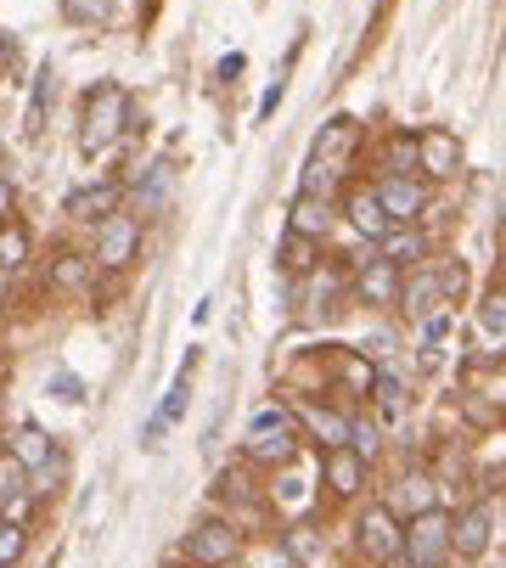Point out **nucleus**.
Listing matches in <instances>:
<instances>
[{
  "mask_svg": "<svg viewBox=\"0 0 506 568\" xmlns=\"http://www.w3.org/2000/svg\"><path fill=\"white\" fill-rule=\"evenodd\" d=\"M439 298H445V287H439V276H428V271L405 287V310H411V315H434Z\"/></svg>",
  "mask_w": 506,
  "mask_h": 568,
  "instance_id": "aec40b11",
  "label": "nucleus"
},
{
  "mask_svg": "<svg viewBox=\"0 0 506 568\" xmlns=\"http://www.w3.org/2000/svg\"><path fill=\"white\" fill-rule=\"evenodd\" d=\"M135 248H141V225L130 214L113 209L108 220H97V265L102 271H124L135 260Z\"/></svg>",
  "mask_w": 506,
  "mask_h": 568,
  "instance_id": "20e7f679",
  "label": "nucleus"
},
{
  "mask_svg": "<svg viewBox=\"0 0 506 568\" xmlns=\"http://www.w3.org/2000/svg\"><path fill=\"white\" fill-rule=\"evenodd\" d=\"M315 236H298V231H287V248H282V265L287 271H310V260H315V248H310Z\"/></svg>",
  "mask_w": 506,
  "mask_h": 568,
  "instance_id": "393cba45",
  "label": "nucleus"
},
{
  "mask_svg": "<svg viewBox=\"0 0 506 568\" xmlns=\"http://www.w3.org/2000/svg\"><path fill=\"white\" fill-rule=\"evenodd\" d=\"M422 507H434V490H428V478H405L388 513H422Z\"/></svg>",
  "mask_w": 506,
  "mask_h": 568,
  "instance_id": "412c9836",
  "label": "nucleus"
},
{
  "mask_svg": "<svg viewBox=\"0 0 506 568\" xmlns=\"http://www.w3.org/2000/svg\"><path fill=\"white\" fill-rule=\"evenodd\" d=\"M361 478H366V456L350 450V445H332V456H326V484H332V496H355Z\"/></svg>",
  "mask_w": 506,
  "mask_h": 568,
  "instance_id": "9d476101",
  "label": "nucleus"
},
{
  "mask_svg": "<svg viewBox=\"0 0 506 568\" xmlns=\"http://www.w3.org/2000/svg\"><path fill=\"white\" fill-rule=\"evenodd\" d=\"M287 546H293V557H315V540H310V535H304V529H298V535H293V540H287Z\"/></svg>",
  "mask_w": 506,
  "mask_h": 568,
  "instance_id": "72a5a7b5",
  "label": "nucleus"
},
{
  "mask_svg": "<svg viewBox=\"0 0 506 568\" xmlns=\"http://www.w3.org/2000/svg\"><path fill=\"white\" fill-rule=\"evenodd\" d=\"M350 445H355L361 456H372V450H377V428H350Z\"/></svg>",
  "mask_w": 506,
  "mask_h": 568,
  "instance_id": "473e14b6",
  "label": "nucleus"
},
{
  "mask_svg": "<svg viewBox=\"0 0 506 568\" xmlns=\"http://www.w3.org/2000/svg\"><path fill=\"white\" fill-rule=\"evenodd\" d=\"M12 456H18V462L34 473V467H45V462H51V439H45L34 423H29V428H18V439H12Z\"/></svg>",
  "mask_w": 506,
  "mask_h": 568,
  "instance_id": "6ab92c4d",
  "label": "nucleus"
},
{
  "mask_svg": "<svg viewBox=\"0 0 506 568\" xmlns=\"http://www.w3.org/2000/svg\"><path fill=\"white\" fill-rule=\"evenodd\" d=\"M377 203H383L388 225H411V220H422V209H428V192H422L411 175H388L377 186Z\"/></svg>",
  "mask_w": 506,
  "mask_h": 568,
  "instance_id": "0eeeda50",
  "label": "nucleus"
},
{
  "mask_svg": "<svg viewBox=\"0 0 506 568\" xmlns=\"http://www.w3.org/2000/svg\"><path fill=\"white\" fill-rule=\"evenodd\" d=\"M399 557L439 568V562L451 557V518H445L439 507H422V513H411V524L399 529Z\"/></svg>",
  "mask_w": 506,
  "mask_h": 568,
  "instance_id": "f03ea898",
  "label": "nucleus"
},
{
  "mask_svg": "<svg viewBox=\"0 0 506 568\" xmlns=\"http://www.w3.org/2000/svg\"><path fill=\"white\" fill-rule=\"evenodd\" d=\"M355 141H361V124H355V119H332V124L315 135V158H344Z\"/></svg>",
  "mask_w": 506,
  "mask_h": 568,
  "instance_id": "2eb2a0df",
  "label": "nucleus"
},
{
  "mask_svg": "<svg viewBox=\"0 0 506 568\" xmlns=\"http://www.w3.org/2000/svg\"><path fill=\"white\" fill-rule=\"evenodd\" d=\"M0 57H7V40H0Z\"/></svg>",
  "mask_w": 506,
  "mask_h": 568,
  "instance_id": "c9c22d12",
  "label": "nucleus"
},
{
  "mask_svg": "<svg viewBox=\"0 0 506 568\" xmlns=\"http://www.w3.org/2000/svg\"><path fill=\"white\" fill-rule=\"evenodd\" d=\"M51 287H68V293L84 287V260H79V254H62V260L51 265Z\"/></svg>",
  "mask_w": 506,
  "mask_h": 568,
  "instance_id": "b1692460",
  "label": "nucleus"
},
{
  "mask_svg": "<svg viewBox=\"0 0 506 568\" xmlns=\"http://www.w3.org/2000/svg\"><path fill=\"white\" fill-rule=\"evenodd\" d=\"M377 242H383V260H388V265L422 260V236H377Z\"/></svg>",
  "mask_w": 506,
  "mask_h": 568,
  "instance_id": "5701e85b",
  "label": "nucleus"
},
{
  "mask_svg": "<svg viewBox=\"0 0 506 568\" xmlns=\"http://www.w3.org/2000/svg\"><path fill=\"white\" fill-rule=\"evenodd\" d=\"M51 394L68 399V405H79V399H84V383H79L73 372H57V377H51Z\"/></svg>",
  "mask_w": 506,
  "mask_h": 568,
  "instance_id": "c756f323",
  "label": "nucleus"
},
{
  "mask_svg": "<svg viewBox=\"0 0 506 568\" xmlns=\"http://www.w3.org/2000/svg\"><path fill=\"white\" fill-rule=\"evenodd\" d=\"M242 450H247L253 462H265V467H276V462H293L298 439H293V423H287V412H260V417H253V428H247Z\"/></svg>",
  "mask_w": 506,
  "mask_h": 568,
  "instance_id": "7ed1b4c3",
  "label": "nucleus"
},
{
  "mask_svg": "<svg viewBox=\"0 0 506 568\" xmlns=\"http://www.w3.org/2000/svg\"><path fill=\"white\" fill-rule=\"evenodd\" d=\"M186 557H192L198 568H225V562L236 557V529L220 524V518L198 524V529L186 535Z\"/></svg>",
  "mask_w": 506,
  "mask_h": 568,
  "instance_id": "39448f33",
  "label": "nucleus"
},
{
  "mask_svg": "<svg viewBox=\"0 0 506 568\" xmlns=\"http://www.w3.org/2000/svg\"><path fill=\"white\" fill-rule=\"evenodd\" d=\"M326 225H332V209H326V197H298L293 203V231L298 236H326Z\"/></svg>",
  "mask_w": 506,
  "mask_h": 568,
  "instance_id": "dca6fc26",
  "label": "nucleus"
},
{
  "mask_svg": "<svg viewBox=\"0 0 506 568\" xmlns=\"http://www.w3.org/2000/svg\"><path fill=\"white\" fill-rule=\"evenodd\" d=\"M29 490V467L18 462V456H7L0 462V501H12V496H23Z\"/></svg>",
  "mask_w": 506,
  "mask_h": 568,
  "instance_id": "4be33fe9",
  "label": "nucleus"
},
{
  "mask_svg": "<svg viewBox=\"0 0 506 568\" xmlns=\"http://www.w3.org/2000/svg\"><path fill=\"white\" fill-rule=\"evenodd\" d=\"M350 220H355V231H366V236H388V214H383L377 192H361V197H350Z\"/></svg>",
  "mask_w": 506,
  "mask_h": 568,
  "instance_id": "a211bd4d",
  "label": "nucleus"
},
{
  "mask_svg": "<svg viewBox=\"0 0 506 568\" xmlns=\"http://www.w3.org/2000/svg\"><path fill=\"white\" fill-rule=\"evenodd\" d=\"M377 412L383 417H399V377H388V372L377 377Z\"/></svg>",
  "mask_w": 506,
  "mask_h": 568,
  "instance_id": "cd10ccee",
  "label": "nucleus"
},
{
  "mask_svg": "<svg viewBox=\"0 0 506 568\" xmlns=\"http://www.w3.org/2000/svg\"><path fill=\"white\" fill-rule=\"evenodd\" d=\"M51 85H57V73L45 68V73H40V85H34V108H29V130H40V119H45V102H51Z\"/></svg>",
  "mask_w": 506,
  "mask_h": 568,
  "instance_id": "c85d7f7f",
  "label": "nucleus"
},
{
  "mask_svg": "<svg viewBox=\"0 0 506 568\" xmlns=\"http://www.w3.org/2000/svg\"><path fill=\"white\" fill-rule=\"evenodd\" d=\"M451 551L456 557H484L489 551V507H473L462 524H451Z\"/></svg>",
  "mask_w": 506,
  "mask_h": 568,
  "instance_id": "ddd939ff",
  "label": "nucleus"
},
{
  "mask_svg": "<svg viewBox=\"0 0 506 568\" xmlns=\"http://www.w3.org/2000/svg\"><path fill=\"white\" fill-rule=\"evenodd\" d=\"M186 394H192V361L181 366V377H175V388L163 394V405H158V417L141 428V445H158V434L169 428V423H181V412H186Z\"/></svg>",
  "mask_w": 506,
  "mask_h": 568,
  "instance_id": "9b49d317",
  "label": "nucleus"
},
{
  "mask_svg": "<svg viewBox=\"0 0 506 568\" xmlns=\"http://www.w3.org/2000/svg\"><path fill=\"white\" fill-rule=\"evenodd\" d=\"M163 192H169V170L158 164V170H152V181L141 186V203H146V209H158V203H163Z\"/></svg>",
  "mask_w": 506,
  "mask_h": 568,
  "instance_id": "7c9ffc66",
  "label": "nucleus"
},
{
  "mask_svg": "<svg viewBox=\"0 0 506 568\" xmlns=\"http://www.w3.org/2000/svg\"><path fill=\"white\" fill-rule=\"evenodd\" d=\"M23 557V529L18 524H0V568H12Z\"/></svg>",
  "mask_w": 506,
  "mask_h": 568,
  "instance_id": "bb28decb",
  "label": "nucleus"
},
{
  "mask_svg": "<svg viewBox=\"0 0 506 568\" xmlns=\"http://www.w3.org/2000/svg\"><path fill=\"white\" fill-rule=\"evenodd\" d=\"M124 124H130V97H124V85H97L91 97H84V130H79V146L84 152H108L119 135H124Z\"/></svg>",
  "mask_w": 506,
  "mask_h": 568,
  "instance_id": "f257e3e1",
  "label": "nucleus"
},
{
  "mask_svg": "<svg viewBox=\"0 0 506 568\" xmlns=\"http://www.w3.org/2000/svg\"><path fill=\"white\" fill-rule=\"evenodd\" d=\"M355 293H361V304H394V298H399V265H388V260H361Z\"/></svg>",
  "mask_w": 506,
  "mask_h": 568,
  "instance_id": "1a4fd4ad",
  "label": "nucleus"
},
{
  "mask_svg": "<svg viewBox=\"0 0 506 568\" xmlns=\"http://www.w3.org/2000/svg\"><path fill=\"white\" fill-rule=\"evenodd\" d=\"M478 327L489 333V338H506V298L495 293V298H484V310H478Z\"/></svg>",
  "mask_w": 506,
  "mask_h": 568,
  "instance_id": "a878e982",
  "label": "nucleus"
},
{
  "mask_svg": "<svg viewBox=\"0 0 506 568\" xmlns=\"http://www.w3.org/2000/svg\"><path fill=\"white\" fill-rule=\"evenodd\" d=\"M500 220H506V209H500Z\"/></svg>",
  "mask_w": 506,
  "mask_h": 568,
  "instance_id": "4c0bfd02",
  "label": "nucleus"
},
{
  "mask_svg": "<svg viewBox=\"0 0 506 568\" xmlns=\"http://www.w3.org/2000/svg\"><path fill=\"white\" fill-rule=\"evenodd\" d=\"M29 265V231L18 220H0V271H23Z\"/></svg>",
  "mask_w": 506,
  "mask_h": 568,
  "instance_id": "f3484780",
  "label": "nucleus"
},
{
  "mask_svg": "<svg viewBox=\"0 0 506 568\" xmlns=\"http://www.w3.org/2000/svg\"><path fill=\"white\" fill-rule=\"evenodd\" d=\"M411 568H428V562H411Z\"/></svg>",
  "mask_w": 506,
  "mask_h": 568,
  "instance_id": "e433bc0d",
  "label": "nucleus"
},
{
  "mask_svg": "<svg viewBox=\"0 0 506 568\" xmlns=\"http://www.w3.org/2000/svg\"><path fill=\"white\" fill-rule=\"evenodd\" d=\"M411 146H416V164L428 170L434 181L456 175V164H462V146H456V135H451V130H439V124H434V130H422Z\"/></svg>",
  "mask_w": 506,
  "mask_h": 568,
  "instance_id": "6e6552de",
  "label": "nucleus"
},
{
  "mask_svg": "<svg viewBox=\"0 0 506 568\" xmlns=\"http://www.w3.org/2000/svg\"><path fill=\"white\" fill-rule=\"evenodd\" d=\"M298 417L310 423V434L332 450V445H350V423L337 417V412H321V405H298Z\"/></svg>",
  "mask_w": 506,
  "mask_h": 568,
  "instance_id": "4468645a",
  "label": "nucleus"
},
{
  "mask_svg": "<svg viewBox=\"0 0 506 568\" xmlns=\"http://www.w3.org/2000/svg\"><path fill=\"white\" fill-rule=\"evenodd\" d=\"M355 529H361V551L372 562H394L399 557V518L388 507H366V518Z\"/></svg>",
  "mask_w": 506,
  "mask_h": 568,
  "instance_id": "423d86ee",
  "label": "nucleus"
},
{
  "mask_svg": "<svg viewBox=\"0 0 506 568\" xmlns=\"http://www.w3.org/2000/svg\"><path fill=\"white\" fill-rule=\"evenodd\" d=\"M119 197H124V192H119L113 181H102V186H84V192H73L62 209H68L73 220H91V225H97V220H108V214L119 209Z\"/></svg>",
  "mask_w": 506,
  "mask_h": 568,
  "instance_id": "f8f14e48",
  "label": "nucleus"
},
{
  "mask_svg": "<svg viewBox=\"0 0 506 568\" xmlns=\"http://www.w3.org/2000/svg\"><path fill=\"white\" fill-rule=\"evenodd\" d=\"M12 214V192H7V181H0V220Z\"/></svg>",
  "mask_w": 506,
  "mask_h": 568,
  "instance_id": "f704fd0d",
  "label": "nucleus"
},
{
  "mask_svg": "<svg viewBox=\"0 0 506 568\" xmlns=\"http://www.w3.org/2000/svg\"><path fill=\"white\" fill-rule=\"evenodd\" d=\"M439 287H445V298H456V293L467 287V271H462V265H445V271H439Z\"/></svg>",
  "mask_w": 506,
  "mask_h": 568,
  "instance_id": "2f4dec72",
  "label": "nucleus"
}]
</instances>
